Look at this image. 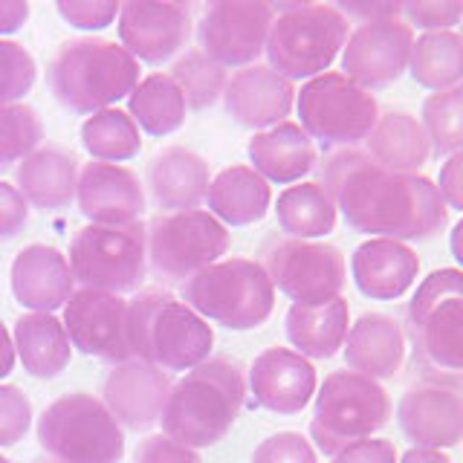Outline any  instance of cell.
Returning <instances> with one entry per match:
<instances>
[{"label": "cell", "mask_w": 463, "mask_h": 463, "mask_svg": "<svg viewBox=\"0 0 463 463\" xmlns=\"http://www.w3.org/2000/svg\"><path fill=\"white\" fill-rule=\"evenodd\" d=\"M29 221V206L14 185L0 180V243L18 238Z\"/></svg>", "instance_id": "cell-46"}, {"label": "cell", "mask_w": 463, "mask_h": 463, "mask_svg": "<svg viewBox=\"0 0 463 463\" xmlns=\"http://www.w3.org/2000/svg\"><path fill=\"white\" fill-rule=\"evenodd\" d=\"M38 463H61V460H52V458H47V460H38Z\"/></svg>", "instance_id": "cell-55"}, {"label": "cell", "mask_w": 463, "mask_h": 463, "mask_svg": "<svg viewBox=\"0 0 463 463\" xmlns=\"http://www.w3.org/2000/svg\"><path fill=\"white\" fill-rule=\"evenodd\" d=\"M420 125L431 142V154L455 156L463 151V81L443 93H431L420 110Z\"/></svg>", "instance_id": "cell-38"}, {"label": "cell", "mask_w": 463, "mask_h": 463, "mask_svg": "<svg viewBox=\"0 0 463 463\" xmlns=\"http://www.w3.org/2000/svg\"><path fill=\"white\" fill-rule=\"evenodd\" d=\"M351 269L362 296L373 301H394L409 293V287L417 281L420 258L411 246L400 241L371 238L356 246Z\"/></svg>", "instance_id": "cell-26"}, {"label": "cell", "mask_w": 463, "mask_h": 463, "mask_svg": "<svg viewBox=\"0 0 463 463\" xmlns=\"http://www.w3.org/2000/svg\"><path fill=\"white\" fill-rule=\"evenodd\" d=\"M43 142V119L35 108L24 105H4L0 108V174L18 165Z\"/></svg>", "instance_id": "cell-39"}, {"label": "cell", "mask_w": 463, "mask_h": 463, "mask_svg": "<svg viewBox=\"0 0 463 463\" xmlns=\"http://www.w3.org/2000/svg\"><path fill=\"white\" fill-rule=\"evenodd\" d=\"M411 47L414 33L402 18L359 24L342 50V72L365 90H380L409 70Z\"/></svg>", "instance_id": "cell-16"}, {"label": "cell", "mask_w": 463, "mask_h": 463, "mask_svg": "<svg viewBox=\"0 0 463 463\" xmlns=\"http://www.w3.org/2000/svg\"><path fill=\"white\" fill-rule=\"evenodd\" d=\"M301 130L325 148H356L380 119V105L371 90L351 81L345 72H322L296 90Z\"/></svg>", "instance_id": "cell-10"}, {"label": "cell", "mask_w": 463, "mask_h": 463, "mask_svg": "<svg viewBox=\"0 0 463 463\" xmlns=\"http://www.w3.org/2000/svg\"><path fill=\"white\" fill-rule=\"evenodd\" d=\"M264 269L275 289L293 304H327L342 296L347 264L342 250L318 241L275 235L264 243Z\"/></svg>", "instance_id": "cell-13"}, {"label": "cell", "mask_w": 463, "mask_h": 463, "mask_svg": "<svg viewBox=\"0 0 463 463\" xmlns=\"http://www.w3.org/2000/svg\"><path fill=\"white\" fill-rule=\"evenodd\" d=\"M171 373L148 365V362L128 359L113 365L101 383V402L122 429L148 431L159 423L171 394Z\"/></svg>", "instance_id": "cell-18"}, {"label": "cell", "mask_w": 463, "mask_h": 463, "mask_svg": "<svg viewBox=\"0 0 463 463\" xmlns=\"http://www.w3.org/2000/svg\"><path fill=\"white\" fill-rule=\"evenodd\" d=\"M139 84V61L122 43L101 38H72L47 64V87L61 108L93 116L128 99Z\"/></svg>", "instance_id": "cell-4"}, {"label": "cell", "mask_w": 463, "mask_h": 463, "mask_svg": "<svg viewBox=\"0 0 463 463\" xmlns=\"http://www.w3.org/2000/svg\"><path fill=\"white\" fill-rule=\"evenodd\" d=\"M449 246H452L455 260L463 267V217H460V223L452 229V238H449Z\"/></svg>", "instance_id": "cell-53"}, {"label": "cell", "mask_w": 463, "mask_h": 463, "mask_svg": "<svg viewBox=\"0 0 463 463\" xmlns=\"http://www.w3.org/2000/svg\"><path fill=\"white\" fill-rule=\"evenodd\" d=\"M212 183L209 163L192 148L168 145L148 165V192L165 212H194L206 203Z\"/></svg>", "instance_id": "cell-25"}, {"label": "cell", "mask_w": 463, "mask_h": 463, "mask_svg": "<svg viewBox=\"0 0 463 463\" xmlns=\"http://www.w3.org/2000/svg\"><path fill=\"white\" fill-rule=\"evenodd\" d=\"M79 165L76 156L55 145H41L14 168V188L26 206L38 212H61L76 203Z\"/></svg>", "instance_id": "cell-27"}, {"label": "cell", "mask_w": 463, "mask_h": 463, "mask_svg": "<svg viewBox=\"0 0 463 463\" xmlns=\"http://www.w3.org/2000/svg\"><path fill=\"white\" fill-rule=\"evenodd\" d=\"M70 269L72 279L87 289L101 293H134L145 281L148 269V241L145 223L134 221L125 226H96L87 223L70 241Z\"/></svg>", "instance_id": "cell-11"}, {"label": "cell", "mask_w": 463, "mask_h": 463, "mask_svg": "<svg viewBox=\"0 0 463 463\" xmlns=\"http://www.w3.org/2000/svg\"><path fill=\"white\" fill-rule=\"evenodd\" d=\"M14 354L29 376L55 380L72 359V342L61 318L52 313H24L14 322Z\"/></svg>", "instance_id": "cell-31"}, {"label": "cell", "mask_w": 463, "mask_h": 463, "mask_svg": "<svg viewBox=\"0 0 463 463\" xmlns=\"http://www.w3.org/2000/svg\"><path fill=\"white\" fill-rule=\"evenodd\" d=\"M226 113L243 128L269 130L287 122L296 108V87L289 79L279 76L269 64H252L238 70L223 90Z\"/></svg>", "instance_id": "cell-22"}, {"label": "cell", "mask_w": 463, "mask_h": 463, "mask_svg": "<svg viewBox=\"0 0 463 463\" xmlns=\"http://www.w3.org/2000/svg\"><path fill=\"white\" fill-rule=\"evenodd\" d=\"M128 345L139 362L192 371L214 347L212 325L165 289H142L128 301Z\"/></svg>", "instance_id": "cell-5"}, {"label": "cell", "mask_w": 463, "mask_h": 463, "mask_svg": "<svg viewBox=\"0 0 463 463\" xmlns=\"http://www.w3.org/2000/svg\"><path fill=\"white\" fill-rule=\"evenodd\" d=\"M168 76L174 79V84L180 87L188 110L212 108L214 101L223 96L226 84H229V72L217 61H212V58L200 47L183 52L177 61H174Z\"/></svg>", "instance_id": "cell-37"}, {"label": "cell", "mask_w": 463, "mask_h": 463, "mask_svg": "<svg viewBox=\"0 0 463 463\" xmlns=\"http://www.w3.org/2000/svg\"><path fill=\"white\" fill-rule=\"evenodd\" d=\"M122 47L145 64H165L177 55L192 35V9L185 4L159 0H128L119 9Z\"/></svg>", "instance_id": "cell-17"}, {"label": "cell", "mask_w": 463, "mask_h": 463, "mask_svg": "<svg viewBox=\"0 0 463 463\" xmlns=\"http://www.w3.org/2000/svg\"><path fill=\"white\" fill-rule=\"evenodd\" d=\"M275 217L287 238L316 241L336 229L339 212L322 183H296L281 192L275 203Z\"/></svg>", "instance_id": "cell-34"}, {"label": "cell", "mask_w": 463, "mask_h": 463, "mask_svg": "<svg viewBox=\"0 0 463 463\" xmlns=\"http://www.w3.org/2000/svg\"><path fill=\"white\" fill-rule=\"evenodd\" d=\"M246 388L250 385L238 362L209 356L174 383L159 417L163 434L194 452L221 443L243 411Z\"/></svg>", "instance_id": "cell-2"}, {"label": "cell", "mask_w": 463, "mask_h": 463, "mask_svg": "<svg viewBox=\"0 0 463 463\" xmlns=\"http://www.w3.org/2000/svg\"><path fill=\"white\" fill-rule=\"evenodd\" d=\"M122 4L113 0H58L55 12L76 29H105L119 18Z\"/></svg>", "instance_id": "cell-44"}, {"label": "cell", "mask_w": 463, "mask_h": 463, "mask_svg": "<svg viewBox=\"0 0 463 463\" xmlns=\"http://www.w3.org/2000/svg\"><path fill=\"white\" fill-rule=\"evenodd\" d=\"M134 463H203L194 449H188L165 434H151L137 446Z\"/></svg>", "instance_id": "cell-45"}, {"label": "cell", "mask_w": 463, "mask_h": 463, "mask_svg": "<svg viewBox=\"0 0 463 463\" xmlns=\"http://www.w3.org/2000/svg\"><path fill=\"white\" fill-rule=\"evenodd\" d=\"M284 330L296 354L307 359H330L345 347L347 330H351V307L342 296L316 307L293 304L287 310Z\"/></svg>", "instance_id": "cell-29"}, {"label": "cell", "mask_w": 463, "mask_h": 463, "mask_svg": "<svg viewBox=\"0 0 463 463\" xmlns=\"http://www.w3.org/2000/svg\"><path fill=\"white\" fill-rule=\"evenodd\" d=\"M14 359H18V354H14V339H12V333L6 330V325L0 322V380L12 373Z\"/></svg>", "instance_id": "cell-51"}, {"label": "cell", "mask_w": 463, "mask_h": 463, "mask_svg": "<svg viewBox=\"0 0 463 463\" xmlns=\"http://www.w3.org/2000/svg\"><path fill=\"white\" fill-rule=\"evenodd\" d=\"M333 463H397V449L391 440L383 438H365L351 446L339 449L333 455Z\"/></svg>", "instance_id": "cell-47"}, {"label": "cell", "mask_w": 463, "mask_h": 463, "mask_svg": "<svg viewBox=\"0 0 463 463\" xmlns=\"http://www.w3.org/2000/svg\"><path fill=\"white\" fill-rule=\"evenodd\" d=\"M148 267L156 281L183 284L229 252V232L212 212H163L145 226Z\"/></svg>", "instance_id": "cell-12"}, {"label": "cell", "mask_w": 463, "mask_h": 463, "mask_svg": "<svg viewBox=\"0 0 463 463\" xmlns=\"http://www.w3.org/2000/svg\"><path fill=\"white\" fill-rule=\"evenodd\" d=\"M76 203L79 212L96 226H125L139 221L145 209V188L137 171L93 159L79 168Z\"/></svg>", "instance_id": "cell-20"}, {"label": "cell", "mask_w": 463, "mask_h": 463, "mask_svg": "<svg viewBox=\"0 0 463 463\" xmlns=\"http://www.w3.org/2000/svg\"><path fill=\"white\" fill-rule=\"evenodd\" d=\"M275 6L264 0H214L197 21L200 50L223 70L252 67L267 52Z\"/></svg>", "instance_id": "cell-14"}, {"label": "cell", "mask_w": 463, "mask_h": 463, "mask_svg": "<svg viewBox=\"0 0 463 463\" xmlns=\"http://www.w3.org/2000/svg\"><path fill=\"white\" fill-rule=\"evenodd\" d=\"M29 18V4L24 0H0V38L14 35Z\"/></svg>", "instance_id": "cell-50"}, {"label": "cell", "mask_w": 463, "mask_h": 463, "mask_svg": "<svg viewBox=\"0 0 463 463\" xmlns=\"http://www.w3.org/2000/svg\"><path fill=\"white\" fill-rule=\"evenodd\" d=\"M402 18L409 26H420L426 33H443L463 21L460 0H411L402 4Z\"/></svg>", "instance_id": "cell-43"}, {"label": "cell", "mask_w": 463, "mask_h": 463, "mask_svg": "<svg viewBox=\"0 0 463 463\" xmlns=\"http://www.w3.org/2000/svg\"><path fill=\"white\" fill-rule=\"evenodd\" d=\"M33 429V402L18 385H0V446L21 443Z\"/></svg>", "instance_id": "cell-41"}, {"label": "cell", "mask_w": 463, "mask_h": 463, "mask_svg": "<svg viewBox=\"0 0 463 463\" xmlns=\"http://www.w3.org/2000/svg\"><path fill=\"white\" fill-rule=\"evenodd\" d=\"M351 21L330 4H279L267 38V61L289 81L327 72L345 50Z\"/></svg>", "instance_id": "cell-6"}, {"label": "cell", "mask_w": 463, "mask_h": 463, "mask_svg": "<svg viewBox=\"0 0 463 463\" xmlns=\"http://www.w3.org/2000/svg\"><path fill=\"white\" fill-rule=\"evenodd\" d=\"M250 463H318L313 443L298 431H279L260 440Z\"/></svg>", "instance_id": "cell-42"}, {"label": "cell", "mask_w": 463, "mask_h": 463, "mask_svg": "<svg viewBox=\"0 0 463 463\" xmlns=\"http://www.w3.org/2000/svg\"><path fill=\"white\" fill-rule=\"evenodd\" d=\"M246 385L260 409L289 417L307 409V402L316 397L318 376L307 356L289 351V347H269L255 356Z\"/></svg>", "instance_id": "cell-21"}, {"label": "cell", "mask_w": 463, "mask_h": 463, "mask_svg": "<svg viewBox=\"0 0 463 463\" xmlns=\"http://www.w3.org/2000/svg\"><path fill=\"white\" fill-rule=\"evenodd\" d=\"M391 420L388 391L354 371L330 373L316 391L310 440L318 452L336 455L356 440L373 438Z\"/></svg>", "instance_id": "cell-9"}, {"label": "cell", "mask_w": 463, "mask_h": 463, "mask_svg": "<svg viewBox=\"0 0 463 463\" xmlns=\"http://www.w3.org/2000/svg\"><path fill=\"white\" fill-rule=\"evenodd\" d=\"M365 154L388 171L417 174V168L429 163L431 142L417 116L409 110H385L365 139Z\"/></svg>", "instance_id": "cell-30"}, {"label": "cell", "mask_w": 463, "mask_h": 463, "mask_svg": "<svg viewBox=\"0 0 463 463\" xmlns=\"http://www.w3.org/2000/svg\"><path fill=\"white\" fill-rule=\"evenodd\" d=\"M397 423L405 440L420 449H452L463 440V391L420 383L400 397Z\"/></svg>", "instance_id": "cell-19"}, {"label": "cell", "mask_w": 463, "mask_h": 463, "mask_svg": "<svg viewBox=\"0 0 463 463\" xmlns=\"http://www.w3.org/2000/svg\"><path fill=\"white\" fill-rule=\"evenodd\" d=\"M206 203L223 226H252L264 221L272 203V188L250 165H229L214 174Z\"/></svg>", "instance_id": "cell-32"}, {"label": "cell", "mask_w": 463, "mask_h": 463, "mask_svg": "<svg viewBox=\"0 0 463 463\" xmlns=\"http://www.w3.org/2000/svg\"><path fill=\"white\" fill-rule=\"evenodd\" d=\"M64 327L76 351L110 365L134 359L128 345V301L116 293L79 287L64 304Z\"/></svg>", "instance_id": "cell-15"}, {"label": "cell", "mask_w": 463, "mask_h": 463, "mask_svg": "<svg viewBox=\"0 0 463 463\" xmlns=\"http://www.w3.org/2000/svg\"><path fill=\"white\" fill-rule=\"evenodd\" d=\"M250 159L260 177L279 185L301 183L313 168H318L316 142L296 122L258 130L250 139Z\"/></svg>", "instance_id": "cell-28"}, {"label": "cell", "mask_w": 463, "mask_h": 463, "mask_svg": "<svg viewBox=\"0 0 463 463\" xmlns=\"http://www.w3.org/2000/svg\"><path fill=\"white\" fill-rule=\"evenodd\" d=\"M405 339L426 383L463 385V269H434L409 301Z\"/></svg>", "instance_id": "cell-3"}, {"label": "cell", "mask_w": 463, "mask_h": 463, "mask_svg": "<svg viewBox=\"0 0 463 463\" xmlns=\"http://www.w3.org/2000/svg\"><path fill=\"white\" fill-rule=\"evenodd\" d=\"M411 79L431 93H443L463 81V38L452 29L414 38L409 58Z\"/></svg>", "instance_id": "cell-35"}, {"label": "cell", "mask_w": 463, "mask_h": 463, "mask_svg": "<svg viewBox=\"0 0 463 463\" xmlns=\"http://www.w3.org/2000/svg\"><path fill=\"white\" fill-rule=\"evenodd\" d=\"M322 183L333 206L354 232L391 241H429L449 223L438 185L423 174H400L376 165L359 148L330 151Z\"/></svg>", "instance_id": "cell-1"}, {"label": "cell", "mask_w": 463, "mask_h": 463, "mask_svg": "<svg viewBox=\"0 0 463 463\" xmlns=\"http://www.w3.org/2000/svg\"><path fill=\"white\" fill-rule=\"evenodd\" d=\"M38 443L61 463H122L125 458L122 426L105 402L84 391L58 397L41 411Z\"/></svg>", "instance_id": "cell-8"}, {"label": "cell", "mask_w": 463, "mask_h": 463, "mask_svg": "<svg viewBox=\"0 0 463 463\" xmlns=\"http://www.w3.org/2000/svg\"><path fill=\"white\" fill-rule=\"evenodd\" d=\"M438 192L440 200L446 203V209L463 212V151L455 156H446V163L440 165L438 174Z\"/></svg>", "instance_id": "cell-48"}, {"label": "cell", "mask_w": 463, "mask_h": 463, "mask_svg": "<svg viewBox=\"0 0 463 463\" xmlns=\"http://www.w3.org/2000/svg\"><path fill=\"white\" fill-rule=\"evenodd\" d=\"M0 463H14V460H9L6 455H0Z\"/></svg>", "instance_id": "cell-54"}, {"label": "cell", "mask_w": 463, "mask_h": 463, "mask_svg": "<svg viewBox=\"0 0 463 463\" xmlns=\"http://www.w3.org/2000/svg\"><path fill=\"white\" fill-rule=\"evenodd\" d=\"M397 463H452V458L443 455L440 449H420V446H411L409 452H405Z\"/></svg>", "instance_id": "cell-52"}, {"label": "cell", "mask_w": 463, "mask_h": 463, "mask_svg": "<svg viewBox=\"0 0 463 463\" xmlns=\"http://www.w3.org/2000/svg\"><path fill=\"white\" fill-rule=\"evenodd\" d=\"M405 330L397 318L385 313H365L347 330L345 339V362L359 376L373 383L394 380L405 362Z\"/></svg>", "instance_id": "cell-24"}, {"label": "cell", "mask_w": 463, "mask_h": 463, "mask_svg": "<svg viewBox=\"0 0 463 463\" xmlns=\"http://www.w3.org/2000/svg\"><path fill=\"white\" fill-rule=\"evenodd\" d=\"M183 301L206 322L255 330L272 316L275 287L260 260L223 258L183 281Z\"/></svg>", "instance_id": "cell-7"}, {"label": "cell", "mask_w": 463, "mask_h": 463, "mask_svg": "<svg viewBox=\"0 0 463 463\" xmlns=\"http://www.w3.org/2000/svg\"><path fill=\"white\" fill-rule=\"evenodd\" d=\"M81 145L96 163H125L142 151V134L128 110L108 108L87 116L81 125Z\"/></svg>", "instance_id": "cell-36"}, {"label": "cell", "mask_w": 463, "mask_h": 463, "mask_svg": "<svg viewBox=\"0 0 463 463\" xmlns=\"http://www.w3.org/2000/svg\"><path fill=\"white\" fill-rule=\"evenodd\" d=\"M12 296L29 313H55L76 293L70 260L55 246L29 243L12 260Z\"/></svg>", "instance_id": "cell-23"}, {"label": "cell", "mask_w": 463, "mask_h": 463, "mask_svg": "<svg viewBox=\"0 0 463 463\" xmlns=\"http://www.w3.org/2000/svg\"><path fill=\"white\" fill-rule=\"evenodd\" d=\"M38 79L35 58L18 41L0 38V108L18 105Z\"/></svg>", "instance_id": "cell-40"}, {"label": "cell", "mask_w": 463, "mask_h": 463, "mask_svg": "<svg viewBox=\"0 0 463 463\" xmlns=\"http://www.w3.org/2000/svg\"><path fill=\"white\" fill-rule=\"evenodd\" d=\"M347 21L356 18L359 24L373 21H394L402 18V4H339L336 6Z\"/></svg>", "instance_id": "cell-49"}, {"label": "cell", "mask_w": 463, "mask_h": 463, "mask_svg": "<svg viewBox=\"0 0 463 463\" xmlns=\"http://www.w3.org/2000/svg\"><path fill=\"white\" fill-rule=\"evenodd\" d=\"M128 113L148 137H171L185 122V99L168 72H151L139 79L137 90L128 96Z\"/></svg>", "instance_id": "cell-33"}, {"label": "cell", "mask_w": 463, "mask_h": 463, "mask_svg": "<svg viewBox=\"0 0 463 463\" xmlns=\"http://www.w3.org/2000/svg\"><path fill=\"white\" fill-rule=\"evenodd\" d=\"M460 38H463V35H460Z\"/></svg>", "instance_id": "cell-56"}]
</instances>
